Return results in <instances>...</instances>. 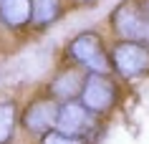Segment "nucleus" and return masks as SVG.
Masks as SVG:
<instances>
[{
  "mask_svg": "<svg viewBox=\"0 0 149 144\" xmlns=\"http://www.w3.org/2000/svg\"><path fill=\"white\" fill-rule=\"evenodd\" d=\"M66 58L76 66H84L86 71L114 73L111 61H109V51L104 46V38L96 31H84L76 38H71L68 46H66Z\"/></svg>",
  "mask_w": 149,
  "mask_h": 144,
  "instance_id": "obj_1",
  "label": "nucleus"
},
{
  "mask_svg": "<svg viewBox=\"0 0 149 144\" xmlns=\"http://www.w3.org/2000/svg\"><path fill=\"white\" fill-rule=\"evenodd\" d=\"M119 83L111 73H86V81H84V88L79 94V101L86 106L94 116H109L119 104Z\"/></svg>",
  "mask_w": 149,
  "mask_h": 144,
  "instance_id": "obj_2",
  "label": "nucleus"
},
{
  "mask_svg": "<svg viewBox=\"0 0 149 144\" xmlns=\"http://www.w3.org/2000/svg\"><path fill=\"white\" fill-rule=\"evenodd\" d=\"M111 71L124 81H136L149 76V46L134 40H116L109 48Z\"/></svg>",
  "mask_w": 149,
  "mask_h": 144,
  "instance_id": "obj_3",
  "label": "nucleus"
},
{
  "mask_svg": "<svg viewBox=\"0 0 149 144\" xmlns=\"http://www.w3.org/2000/svg\"><path fill=\"white\" fill-rule=\"evenodd\" d=\"M109 25L119 40H134L149 46V18L132 0H121L109 15Z\"/></svg>",
  "mask_w": 149,
  "mask_h": 144,
  "instance_id": "obj_4",
  "label": "nucleus"
},
{
  "mask_svg": "<svg viewBox=\"0 0 149 144\" xmlns=\"http://www.w3.org/2000/svg\"><path fill=\"white\" fill-rule=\"evenodd\" d=\"M99 127V116L88 111L86 106L81 104L79 99H71V101H61L58 106V116H56V127L63 134L71 136H84V139H91Z\"/></svg>",
  "mask_w": 149,
  "mask_h": 144,
  "instance_id": "obj_5",
  "label": "nucleus"
},
{
  "mask_svg": "<svg viewBox=\"0 0 149 144\" xmlns=\"http://www.w3.org/2000/svg\"><path fill=\"white\" fill-rule=\"evenodd\" d=\"M58 101H56L53 96H38V99H33L31 104L25 106L23 116H20V124H23V129L28 131L31 136H40L46 134L48 129L56 127V116H58Z\"/></svg>",
  "mask_w": 149,
  "mask_h": 144,
  "instance_id": "obj_6",
  "label": "nucleus"
},
{
  "mask_svg": "<svg viewBox=\"0 0 149 144\" xmlns=\"http://www.w3.org/2000/svg\"><path fill=\"white\" fill-rule=\"evenodd\" d=\"M86 68L84 66H68V68H63V71H58L51 79V83H48L46 94L53 96L56 101L61 104V101H71V99H79L81 88H84V81H86Z\"/></svg>",
  "mask_w": 149,
  "mask_h": 144,
  "instance_id": "obj_7",
  "label": "nucleus"
},
{
  "mask_svg": "<svg viewBox=\"0 0 149 144\" xmlns=\"http://www.w3.org/2000/svg\"><path fill=\"white\" fill-rule=\"evenodd\" d=\"M0 23L10 31L31 25V0H0Z\"/></svg>",
  "mask_w": 149,
  "mask_h": 144,
  "instance_id": "obj_8",
  "label": "nucleus"
},
{
  "mask_svg": "<svg viewBox=\"0 0 149 144\" xmlns=\"http://www.w3.org/2000/svg\"><path fill=\"white\" fill-rule=\"evenodd\" d=\"M63 15V0H31V25L46 31Z\"/></svg>",
  "mask_w": 149,
  "mask_h": 144,
  "instance_id": "obj_9",
  "label": "nucleus"
},
{
  "mask_svg": "<svg viewBox=\"0 0 149 144\" xmlns=\"http://www.w3.org/2000/svg\"><path fill=\"white\" fill-rule=\"evenodd\" d=\"M18 124V104L15 101H0V144H10L15 136Z\"/></svg>",
  "mask_w": 149,
  "mask_h": 144,
  "instance_id": "obj_10",
  "label": "nucleus"
},
{
  "mask_svg": "<svg viewBox=\"0 0 149 144\" xmlns=\"http://www.w3.org/2000/svg\"><path fill=\"white\" fill-rule=\"evenodd\" d=\"M38 144H91V142L84 139V136L63 134V131H58V129H48L46 134L38 136Z\"/></svg>",
  "mask_w": 149,
  "mask_h": 144,
  "instance_id": "obj_11",
  "label": "nucleus"
},
{
  "mask_svg": "<svg viewBox=\"0 0 149 144\" xmlns=\"http://www.w3.org/2000/svg\"><path fill=\"white\" fill-rule=\"evenodd\" d=\"M132 3H134V5H136V8H139L141 13L149 18V0H132Z\"/></svg>",
  "mask_w": 149,
  "mask_h": 144,
  "instance_id": "obj_12",
  "label": "nucleus"
},
{
  "mask_svg": "<svg viewBox=\"0 0 149 144\" xmlns=\"http://www.w3.org/2000/svg\"><path fill=\"white\" fill-rule=\"evenodd\" d=\"M76 5H81V8H91V5H96L99 0H73Z\"/></svg>",
  "mask_w": 149,
  "mask_h": 144,
  "instance_id": "obj_13",
  "label": "nucleus"
}]
</instances>
